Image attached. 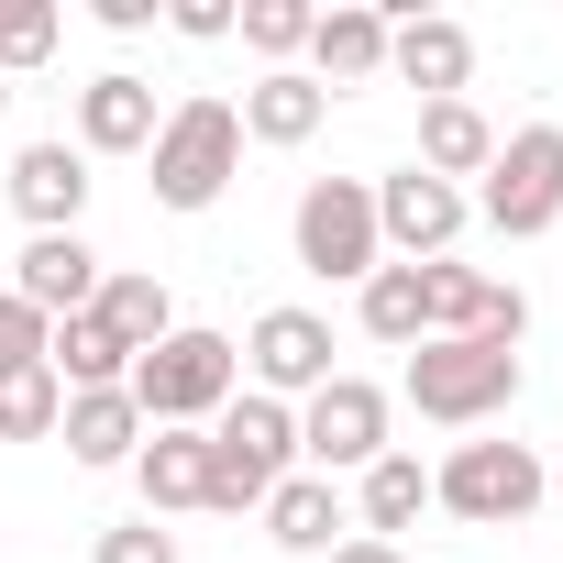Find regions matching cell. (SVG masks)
Masks as SVG:
<instances>
[{
	"mask_svg": "<svg viewBox=\"0 0 563 563\" xmlns=\"http://www.w3.org/2000/svg\"><path fill=\"white\" fill-rule=\"evenodd\" d=\"M133 409H144V431H210L232 398H243V343L232 332H199V321H177L155 354H133Z\"/></svg>",
	"mask_w": 563,
	"mask_h": 563,
	"instance_id": "1",
	"label": "cell"
},
{
	"mask_svg": "<svg viewBox=\"0 0 563 563\" xmlns=\"http://www.w3.org/2000/svg\"><path fill=\"white\" fill-rule=\"evenodd\" d=\"M288 475H299V409L243 387V398L210 420V508H265Z\"/></svg>",
	"mask_w": 563,
	"mask_h": 563,
	"instance_id": "2",
	"label": "cell"
},
{
	"mask_svg": "<svg viewBox=\"0 0 563 563\" xmlns=\"http://www.w3.org/2000/svg\"><path fill=\"white\" fill-rule=\"evenodd\" d=\"M144 155H155V210H210V199L232 188V166H243V111L199 89V100L166 111V133H155Z\"/></svg>",
	"mask_w": 563,
	"mask_h": 563,
	"instance_id": "3",
	"label": "cell"
},
{
	"mask_svg": "<svg viewBox=\"0 0 563 563\" xmlns=\"http://www.w3.org/2000/svg\"><path fill=\"white\" fill-rule=\"evenodd\" d=\"M541 497H552V475H541L530 442H453V453L431 464V508H453V519H475V530H519Z\"/></svg>",
	"mask_w": 563,
	"mask_h": 563,
	"instance_id": "4",
	"label": "cell"
},
{
	"mask_svg": "<svg viewBox=\"0 0 563 563\" xmlns=\"http://www.w3.org/2000/svg\"><path fill=\"white\" fill-rule=\"evenodd\" d=\"M288 243H299L310 276H332V288H365V276L387 265V243H376V188H365V177H310Z\"/></svg>",
	"mask_w": 563,
	"mask_h": 563,
	"instance_id": "5",
	"label": "cell"
},
{
	"mask_svg": "<svg viewBox=\"0 0 563 563\" xmlns=\"http://www.w3.org/2000/svg\"><path fill=\"white\" fill-rule=\"evenodd\" d=\"M508 398H519V354H497V343H420L409 354V409L442 431H486Z\"/></svg>",
	"mask_w": 563,
	"mask_h": 563,
	"instance_id": "6",
	"label": "cell"
},
{
	"mask_svg": "<svg viewBox=\"0 0 563 563\" xmlns=\"http://www.w3.org/2000/svg\"><path fill=\"white\" fill-rule=\"evenodd\" d=\"M475 210H486V221H497L508 243L552 232V221H563V122L497 133V155H486V188H475Z\"/></svg>",
	"mask_w": 563,
	"mask_h": 563,
	"instance_id": "7",
	"label": "cell"
},
{
	"mask_svg": "<svg viewBox=\"0 0 563 563\" xmlns=\"http://www.w3.org/2000/svg\"><path fill=\"white\" fill-rule=\"evenodd\" d=\"M376 453H387V387L332 376V387L299 409V464H310V475H365Z\"/></svg>",
	"mask_w": 563,
	"mask_h": 563,
	"instance_id": "8",
	"label": "cell"
},
{
	"mask_svg": "<svg viewBox=\"0 0 563 563\" xmlns=\"http://www.w3.org/2000/svg\"><path fill=\"white\" fill-rule=\"evenodd\" d=\"M464 221H475V199H464V188H442V177H420V166L376 177V243H387V254H409V265H442Z\"/></svg>",
	"mask_w": 563,
	"mask_h": 563,
	"instance_id": "9",
	"label": "cell"
},
{
	"mask_svg": "<svg viewBox=\"0 0 563 563\" xmlns=\"http://www.w3.org/2000/svg\"><path fill=\"white\" fill-rule=\"evenodd\" d=\"M243 376H254V398H321L332 387V321L321 310H265L243 332Z\"/></svg>",
	"mask_w": 563,
	"mask_h": 563,
	"instance_id": "10",
	"label": "cell"
},
{
	"mask_svg": "<svg viewBox=\"0 0 563 563\" xmlns=\"http://www.w3.org/2000/svg\"><path fill=\"white\" fill-rule=\"evenodd\" d=\"M100 254H89V232H34L23 254H12V299L23 310H45V321H67V310H89L100 299Z\"/></svg>",
	"mask_w": 563,
	"mask_h": 563,
	"instance_id": "11",
	"label": "cell"
},
{
	"mask_svg": "<svg viewBox=\"0 0 563 563\" xmlns=\"http://www.w3.org/2000/svg\"><path fill=\"white\" fill-rule=\"evenodd\" d=\"M387 67H398L420 100H464V78H475V34H464L453 12H398V23H387Z\"/></svg>",
	"mask_w": 563,
	"mask_h": 563,
	"instance_id": "12",
	"label": "cell"
},
{
	"mask_svg": "<svg viewBox=\"0 0 563 563\" xmlns=\"http://www.w3.org/2000/svg\"><path fill=\"white\" fill-rule=\"evenodd\" d=\"M0 188H12L23 232H78V210H89V155H78V144H23Z\"/></svg>",
	"mask_w": 563,
	"mask_h": 563,
	"instance_id": "13",
	"label": "cell"
},
{
	"mask_svg": "<svg viewBox=\"0 0 563 563\" xmlns=\"http://www.w3.org/2000/svg\"><path fill=\"white\" fill-rule=\"evenodd\" d=\"M155 133H166V111H155V89L133 67H100L78 89V155H144Z\"/></svg>",
	"mask_w": 563,
	"mask_h": 563,
	"instance_id": "14",
	"label": "cell"
},
{
	"mask_svg": "<svg viewBox=\"0 0 563 563\" xmlns=\"http://www.w3.org/2000/svg\"><path fill=\"white\" fill-rule=\"evenodd\" d=\"M56 442H67V464H89V475L133 464V453H144V409H133V387H89V398H67Z\"/></svg>",
	"mask_w": 563,
	"mask_h": 563,
	"instance_id": "15",
	"label": "cell"
},
{
	"mask_svg": "<svg viewBox=\"0 0 563 563\" xmlns=\"http://www.w3.org/2000/svg\"><path fill=\"white\" fill-rule=\"evenodd\" d=\"M332 122V89L310 78V67H265L254 89H243V144H310Z\"/></svg>",
	"mask_w": 563,
	"mask_h": 563,
	"instance_id": "16",
	"label": "cell"
},
{
	"mask_svg": "<svg viewBox=\"0 0 563 563\" xmlns=\"http://www.w3.org/2000/svg\"><path fill=\"white\" fill-rule=\"evenodd\" d=\"M310 78H321V89H365V78H387V12H365V0L321 12V23H310Z\"/></svg>",
	"mask_w": 563,
	"mask_h": 563,
	"instance_id": "17",
	"label": "cell"
},
{
	"mask_svg": "<svg viewBox=\"0 0 563 563\" xmlns=\"http://www.w3.org/2000/svg\"><path fill=\"white\" fill-rule=\"evenodd\" d=\"M133 486H144V519H166V508H210V431H144Z\"/></svg>",
	"mask_w": 563,
	"mask_h": 563,
	"instance_id": "18",
	"label": "cell"
},
{
	"mask_svg": "<svg viewBox=\"0 0 563 563\" xmlns=\"http://www.w3.org/2000/svg\"><path fill=\"white\" fill-rule=\"evenodd\" d=\"M486 155H497V122L475 100H420V177L464 188V177H486Z\"/></svg>",
	"mask_w": 563,
	"mask_h": 563,
	"instance_id": "19",
	"label": "cell"
},
{
	"mask_svg": "<svg viewBox=\"0 0 563 563\" xmlns=\"http://www.w3.org/2000/svg\"><path fill=\"white\" fill-rule=\"evenodd\" d=\"M420 508H431V464L387 442V453L354 475V519H365V541H398V530H420Z\"/></svg>",
	"mask_w": 563,
	"mask_h": 563,
	"instance_id": "20",
	"label": "cell"
},
{
	"mask_svg": "<svg viewBox=\"0 0 563 563\" xmlns=\"http://www.w3.org/2000/svg\"><path fill=\"white\" fill-rule=\"evenodd\" d=\"M265 541H276V552H310V563H321V552L343 541V486H332V475H288V486L265 497Z\"/></svg>",
	"mask_w": 563,
	"mask_h": 563,
	"instance_id": "21",
	"label": "cell"
},
{
	"mask_svg": "<svg viewBox=\"0 0 563 563\" xmlns=\"http://www.w3.org/2000/svg\"><path fill=\"white\" fill-rule=\"evenodd\" d=\"M45 365H56V387H67V398H89V387H122V376H133V354L111 343V321H100V310H67V321L45 332Z\"/></svg>",
	"mask_w": 563,
	"mask_h": 563,
	"instance_id": "22",
	"label": "cell"
},
{
	"mask_svg": "<svg viewBox=\"0 0 563 563\" xmlns=\"http://www.w3.org/2000/svg\"><path fill=\"white\" fill-rule=\"evenodd\" d=\"M89 310L111 321V343H122V354H155V343L177 332V299H166V276H144V265L100 276V299H89Z\"/></svg>",
	"mask_w": 563,
	"mask_h": 563,
	"instance_id": "23",
	"label": "cell"
},
{
	"mask_svg": "<svg viewBox=\"0 0 563 563\" xmlns=\"http://www.w3.org/2000/svg\"><path fill=\"white\" fill-rule=\"evenodd\" d=\"M354 321H365L376 343L420 354V343H431V310H420V265H376L365 288H354Z\"/></svg>",
	"mask_w": 563,
	"mask_h": 563,
	"instance_id": "24",
	"label": "cell"
},
{
	"mask_svg": "<svg viewBox=\"0 0 563 563\" xmlns=\"http://www.w3.org/2000/svg\"><path fill=\"white\" fill-rule=\"evenodd\" d=\"M56 420H67V387H56V365L0 376V442H56Z\"/></svg>",
	"mask_w": 563,
	"mask_h": 563,
	"instance_id": "25",
	"label": "cell"
},
{
	"mask_svg": "<svg viewBox=\"0 0 563 563\" xmlns=\"http://www.w3.org/2000/svg\"><path fill=\"white\" fill-rule=\"evenodd\" d=\"M310 23H321L310 0H243V12H232V34H243V45H254L265 67H288V56H310Z\"/></svg>",
	"mask_w": 563,
	"mask_h": 563,
	"instance_id": "26",
	"label": "cell"
},
{
	"mask_svg": "<svg viewBox=\"0 0 563 563\" xmlns=\"http://www.w3.org/2000/svg\"><path fill=\"white\" fill-rule=\"evenodd\" d=\"M56 34H67V12H56V0H0V78L45 67V56H56Z\"/></svg>",
	"mask_w": 563,
	"mask_h": 563,
	"instance_id": "27",
	"label": "cell"
},
{
	"mask_svg": "<svg viewBox=\"0 0 563 563\" xmlns=\"http://www.w3.org/2000/svg\"><path fill=\"white\" fill-rule=\"evenodd\" d=\"M45 332H56L45 310H23L12 288H0V376H23V365H45Z\"/></svg>",
	"mask_w": 563,
	"mask_h": 563,
	"instance_id": "28",
	"label": "cell"
},
{
	"mask_svg": "<svg viewBox=\"0 0 563 563\" xmlns=\"http://www.w3.org/2000/svg\"><path fill=\"white\" fill-rule=\"evenodd\" d=\"M89 563H177V530L166 519H122V530H100Z\"/></svg>",
	"mask_w": 563,
	"mask_h": 563,
	"instance_id": "29",
	"label": "cell"
},
{
	"mask_svg": "<svg viewBox=\"0 0 563 563\" xmlns=\"http://www.w3.org/2000/svg\"><path fill=\"white\" fill-rule=\"evenodd\" d=\"M166 23H177L188 45H221V34H232V0H177V12H166Z\"/></svg>",
	"mask_w": 563,
	"mask_h": 563,
	"instance_id": "30",
	"label": "cell"
},
{
	"mask_svg": "<svg viewBox=\"0 0 563 563\" xmlns=\"http://www.w3.org/2000/svg\"><path fill=\"white\" fill-rule=\"evenodd\" d=\"M321 563H409V552H398V541H332Z\"/></svg>",
	"mask_w": 563,
	"mask_h": 563,
	"instance_id": "31",
	"label": "cell"
},
{
	"mask_svg": "<svg viewBox=\"0 0 563 563\" xmlns=\"http://www.w3.org/2000/svg\"><path fill=\"white\" fill-rule=\"evenodd\" d=\"M0 111H12V78H0Z\"/></svg>",
	"mask_w": 563,
	"mask_h": 563,
	"instance_id": "32",
	"label": "cell"
}]
</instances>
